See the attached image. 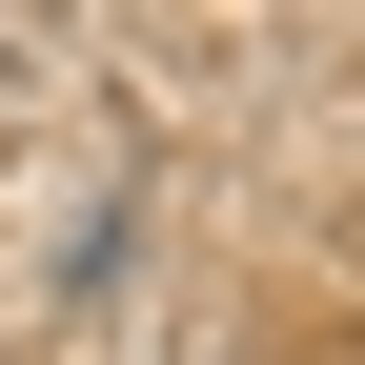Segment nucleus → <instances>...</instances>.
Returning <instances> with one entry per match:
<instances>
[]
</instances>
